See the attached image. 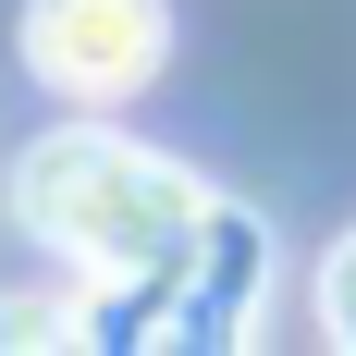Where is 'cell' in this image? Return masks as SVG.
Returning <instances> with one entry per match:
<instances>
[{
  "instance_id": "obj_3",
  "label": "cell",
  "mask_w": 356,
  "mask_h": 356,
  "mask_svg": "<svg viewBox=\"0 0 356 356\" xmlns=\"http://www.w3.org/2000/svg\"><path fill=\"white\" fill-rule=\"evenodd\" d=\"M270 295V234H258L246 209H221L209 197V221H197V246L147 283V307H160V344H246V307Z\"/></svg>"
},
{
  "instance_id": "obj_1",
  "label": "cell",
  "mask_w": 356,
  "mask_h": 356,
  "mask_svg": "<svg viewBox=\"0 0 356 356\" xmlns=\"http://www.w3.org/2000/svg\"><path fill=\"white\" fill-rule=\"evenodd\" d=\"M13 209H25V234H37L49 258H74L86 283L147 295L184 246H197L209 184L172 172L160 147L111 136V123H62V136H37L25 160H13Z\"/></svg>"
},
{
  "instance_id": "obj_2",
  "label": "cell",
  "mask_w": 356,
  "mask_h": 356,
  "mask_svg": "<svg viewBox=\"0 0 356 356\" xmlns=\"http://www.w3.org/2000/svg\"><path fill=\"white\" fill-rule=\"evenodd\" d=\"M172 49L160 0H25V74L62 111H123Z\"/></svg>"
},
{
  "instance_id": "obj_4",
  "label": "cell",
  "mask_w": 356,
  "mask_h": 356,
  "mask_svg": "<svg viewBox=\"0 0 356 356\" xmlns=\"http://www.w3.org/2000/svg\"><path fill=\"white\" fill-rule=\"evenodd\" d=\"M320 332H332V344H356V234L320 258Z\"/></svg>"
}]
</instances>
